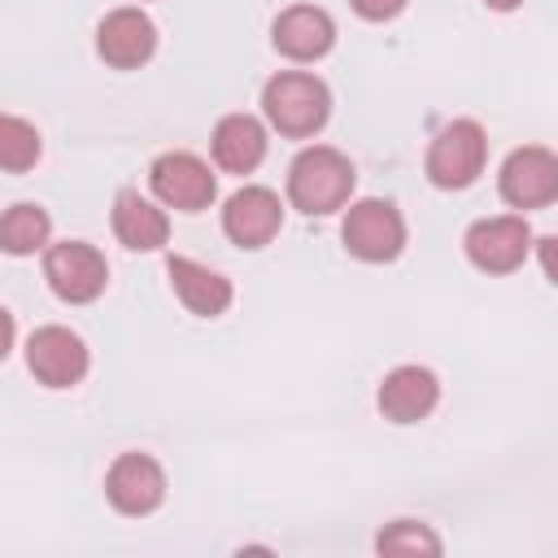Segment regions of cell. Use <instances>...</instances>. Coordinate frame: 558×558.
<instances>
[{
	"mask_svg": "<svg viewBox=\"0 0 558 558\" xmlns=\"http://www.w3.org/2000/svg\"><path fill=\"white\" fill-rule=\"evenodd\" d=\"M113 235H118L126 248H135V253H153V248L166 244L170 222H166V214H161L148 196H140V192H118V201H113Z\"/></svg>",
	"mask_w": 558,
	"mask_h": 558,
	"instance_id": "17",
	"label": "cell"
},
{
	"mask_svg": "<svg viewBox=\"0 0 558 558\" xmlns=\"http://www.w3.org/2000/svg\"><path fill=\"white\" fill-rule=\"evenodd\" d=\"M44 153V140L39 131L26 122V118H13V113H0V170L9 174H26Z\"/></svg>",
	"mask_w": 558,
	"mask_h": 558,
	"instance_id": "19",
	"label": "cell"
},
{
	"mask_svg": "<svg viewBox=\"0 0 558 558\" xmlns=\"http://www.w3.org/2000/svg\"><path fill=\"white\" fill-rule=\"evenodd\" d=\"M484 4H488V9H497V13H510V9H519L523 0H484Z\"/></svg>",
	"mask_w": 558,
	"mask_h": 558,
	"instance_id": "23",
	"label": "cell"
},
{
	"mask_svg": "<svg viewBox=\"0 0 558 558\" xmlns=\"http://www.w3.org/2000/svg\"><path fill=\"white\" fill-rule=\"evenodd\" d=\"M497 187H501V201L514 205V209H545L558 196V157L541 144L514 148L501 161Z\"/></svg>",
	"mask_w": 558,
	"mask_h": 558,
	"instance_id": "7",
	"label": "cell"
},
{
	"mask_svg": "<svg viewBox=\"0 0 558 558\" xmlns=\"http://www.w3.org/2000/svg\"><path fill=\"white\" fill-rule=\"evenodd\" d=\"M484 157H488V135H484V126L471 122V118H458V122L440 126V135L432 140L423 170H427V179H432L436 187L458 192V187H471V183L480 179Z\"/></svg>",
	"mask_w": 558,
	"mask_h": 558,
	"instance_id": "3",
	"label": "cell"
},
{
	"mask_svg": "<svg viewBox=\"0 0 558 558\" xmlns=\"http://www.w3.org/2000/svg\"><path fill=\"white\" fill-rule=\"evenodd\" d=\"M44 279L65 305H87L105 292L109 262L100 257V248H92L83 240H65V244H52L44 253Z\"/></svg>",
	"mask_w": 558,
	"mask_h": 558,
	"instance_id": "5",
	"label": "cell"
},
{
	"mask_svg": "<svg viewBox=\"0 0 558 558\" xmlns=\"http://www.w3.org/2000/svg\"><path fill=\"white\" fill-rule=\"evenodd\" d=\"M148 183H153V192H157L161 205L183 209V214L209 209V201L218 196V179L192 153H161L153 161V170H148Z\"/></svg>",
	"mask_w": 558,
	"mask_h": 558,
	"instance_id": "8",
	"label": "cell"
},
{
	"mask_svg": "<svg viewBox=\"0 0 558 558\" xmlns=\"http://www.w3.org/2000/svg\"><path fill=\"white\" fill-rule=\"evenodd\" d=\"M87 344L70 327H39L26 340V366L44 388H74L87 375Z\"/></svg>",
	"mask_w": 558,
	"mask_h": 558,
	"instance_id": "9",
	"label": "cell"
},
{
	"mask_svg": "<svg viewBox=\"0 0 558 558\" xmlns=\"http://www.w3.org/2000/svg\"><path fill=\"white\" fill-rule=\"evenodd\" d=\"M13 336H17V327H13V314L0 305V362L9 357V349H13Z\"/></svg>",
	"mask_w": 558,
	"mask_h": 558,
	"instance_id": "22",
	"label": "cell"
},
{
	"mask_svg": "<svg viewBox=\"0 0 558 558\" xmlns=\"http://www.w3.org/2000/svg\"><path fill=\"white\" fill-rule=\"evenodd\" d=\"M405 9V0H353V13L366 17V22H388Z\"/></svg>",
	"mask_w": 558,
	"mask_h": 558,
	"instance_id": "21",
	"label": "cell"
},
{
	"mask_svg": "<svg viewBox=\"0 0 558 558\" xmlns=\"http://www.w3.org/2000/svg\"><path fill=\"white\" fill-rule=\"evenodd\" d=\"M440 401V379L427 366H397L379 384V410L392 423H418L436 410Z\"/></svg>",
	"mask_w": 558,
	"mask_h": 558,
	"instance_id": "14",
	"label": "cell"
},
{
	"mask_svg": "<svg viewBox=\"0 0 558 558\" xmlns=\"http://www.w3.org/2000/svg\"><path fill=\"white\" fill-rule=\"evenodd\" d=\"M466 257L475 270L484 275H510L527 262V248H532V231H527V218L519 214H501V218H480L471 222L466 231Z\"/></svg>",
	"mask_w": 558,
	"mask_h": 558,
	"instance_id": "6",
	"label": "cell"
},
{
	"mask_svg": "<svg viewBox=\"0 0 558 558\" xmlns=\"http://www.w3.org/2000/svg\"><path fill=\"white\" fill-rule=\"evenodd\" d=\"M353 161L340 153V148H327V144H314L305 148L292 166H288V201L301 209V214H336L349 205L353 196Z\"/></svg>",
	"mask_w": 558,
	"mask_h": 558,
	"instance_id": "1",
	"label": "cell"
},
{
	"mask_svg": "<svg viewBox=\"0 0 558 558\" xmlns=\"http://www.w3.org/2000/svg\"><path fill=\"white\" fill-rule=\"evenodd\" d=\"M270 39L288 61H318L336 44V22L314 4H292L275 17Z\"/></svg>",
	"mask_w": 558,
	"mask_h": 558,
	"instance_id": "13",
	"label": "cell"
},
{
	"mask_svg": "<svg viewBox=\"0 0 558 558\" xmlns=\"http://www.w3.org/2000/svg\"><path fill=\"white\" fill-rule=\"evenodd\" d=\"M105 497L122 514H153L166 501V471L148 453H122L105 475Z\"/></svg>",
	"mask_w": 558,
	"mask_h": 558,
	"instance_id": "11",
	"label": "cell"
},
{
	"mask_svg": "<svg viewBox=\"0 0 558 558\" xmlns=\"http://www.w3.org/2000/svg\"><path fill=\"white\" fill-rule=\"evenodd\" d=\"M279 227H283V205H279V196L270 187H257V183L253 187H240L222 205V231L240 248L270 244L279 235Z\"/></svg>",
	"mask_w": 558,
	"mask_h": 558,
	"instance_id": "10",
	"label": "cell"
},
{
	"mask_svg": "<svg viewBox=\"0 0 558 558\" xmlns=\"http://www.w3.org/2000/svg\"><path fill=\"white\" fill-rule=\"evenodd\" d=\"M262 113L266 122L288 135V140H305L314 131H323V122L331 118V92L323 78L301 74V70H283L262 87Z\"/></svg>",
	"mask_w": 558,
	"mask_h": 558,
	"instance_id": "2",
	"label": "cell"
},
{
	"mask_svg": "<svg viewBox=\"0 0 558 558\" xmlns=\"http://www.w3.org/2000/svg\"><path fill=\"white\" fill-rule=\"evenodd\" d=\"M96 52L100 61H109L113 70H135L157 52V26L148 13L140 9H113L100 26H96Z\"/></svg>",
	"mask_w": 558,
	"mask_h": 558,
	"instance_id": "12",
	"label": "cell"
},
{
	"mask_svg": "<svg viewBox=\"0 0 558 558\" xmlns=\"http://www.w3.org/2000/svg\"><path fill=\"white\" fill-rule=\"evenodd\" d=\"M48 235H52V218H48V209H39L31 201L0 214V253H9V257L39 253L48 244Z\"/></svg>",
	"mask_w": 558,
	"mask_h": 558,
	"instance_id": "18",
	"label": "cell"
},
{
	"mask_svg": "<svg viewBox=\"0 0 558 558\" xmlns=\"http://www.w3.org/2000/svg\"><path fill=\"white\" fill-rule=\"evenodd\" d=\"M375 549H379V554H440V541H436V532H427L423 523L397 519V523H388V527L375 536Z\"/></svg>",
	"mask_w": 558,
	"mask_h": 558,
	"instance_id": "20",
	"label": "cell"
},
{
	"mask_svg": "<svg viewBox=\"0 0 558 558\" xmlns=\"http://www.w3.org/2000/svg\"><path fill=\"white\" fill-rule=\"evenodd\" d=\"M166 275L174 283V296L201 318H218L231 305V279L209 270V266H201V262H192V257H170Z\"/></svg>",
	"mask_w": 558,
	"mask_h": 558,
	"instance_id": "15",
	"label": "cell"
},
{
	"mask_svg": "<svg viewBox=\"0 0 558 558\" xmlns=\"http://www.w3.org/2000/svg\"><path fill=\"white\" fill-rule=\"evenodd\" d=\"M340 235H344V248L362 262H392L405 248V222H401L397 205L379 201V196L349 205Z\"/></svg>",
	"mask_w": 558,
	"mask_h": 558,
	"instance_id": "4",
	"label": "cell"
},
{
	"mask_svg": "<svg viewBox=\"0 0 558 558\" xmlns=\"http://www.w3.org/2000/svg\"><path fill=\"white\" fill-rule=\"evenodd\" d=\"M209 144H214V161H218L227 174H248V170H257L262 157H266V131H262V122L248 118V113H227V118H218Z\"/></svg>",
	"mask_w": 558,
	"mask_h": 558,
	"instance_id": "16",
	"label": "cell"
}]
</instances>
